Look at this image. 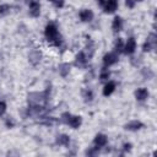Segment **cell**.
I'll return each mask as SVG.
<instances>
[{
    "mask_svg": "<svg viewBox=\"0 0 157 157\" xmlns=\"http://www.w3.org/2000/svg\"><path fill=\"white\" fill-rule=\"evenodd\" d=\"M44 37H45V39H47L50 44H53L55 40H58L59 38H61V36H60V33H59V29H58V27H56L55 23L49 22V23L45 26V28H44Z\"/></svg>",
    "mask_w": 157,
    "mask_h": 157,
    "instance_id": "cell-1",
    "label": "cell"
},
{
    "mask_svg": "<svg viewBox=\"0 0 157 157\" xmlns=\"http://www.w3.org/2000/svg\"><path fill=\"white\" fill-rule=\"evenodd\" d=\"M156 47H157V37H156V34L153 32H151L147 36V38L144 42V44H142V52L144 53H150L153 49H156Z\"/></svg>",
    "mask_w": 157,
    "mask_h": 157,
    "instance_id": "cell-2",
    "label": "cell"
},
{
    "mask_svg": "<svg viewBox=\"0 0 157 157\" xmlns=\"http://www.w3.org/2000/svg\"><path fill=\"white\" fill-rule=\"evenodd\" d=\"M103 66H105V67H110V66H113L114 64H117L118 63V60H119V55L115 53V52H108V53H105L104 55H103Z\"/></svg>",
    "mask_w": 157,
    "mask_h": 157,
    "instance_id": "cell-3",
    "label": "cell"
},
{
    "mask_svg": "<svg viewBox=\"0 0 157 157\" xmlns=\"http://www.w3.org/2000/svg\"><path fill=\"white\" fill-rule=\"evenodd\" d=\"M42 58H43V53H42L39 49H32V50L28 53V61H29V64L33 65V66L38 65V64L40 63Z\"/></svg>",
    "mask_w": 157,
    "mask_h": 157,
    "instance_id": "cell-4",
    "label": "cell"
},
{
    "mask_svg": "<svg viewBox=\"0 0 157 157\" xmlns=\"http://www.w3.org/2000/svg\"><path fill=\"white\" fill-rule=\"evenodd\" d=\"M28 13L31 17H39L40 15V2L37 0H29L28 2Z\"/></svg>",
    "mask_w": 157,
    "mask_h": 157,
    "instance_id": "cell-5",
    "label": "cell"
},
{
    "mask_svg": "<svg viewBox=\"0 0 157 157\" xmlns=\"http://www.w3.org/2000/svg\"><path fill=\"white\" fill-rule=\"evenodd\" d=\"M136 50V39L134 37H129L128 40L124 43V50L123 53L126 55H132Z\"/></svg>",
    "mask_w": 157,
    "mask_h": 157,
    "instance_id": "cell-6",
    "label": "cell"
},
{
    "mask_svg": "<svg viewBox=\"0 0 157 157\" xmlns=\"http://www.w3.org/2000/svg\"><path fill=\"white\" fill-rule=\"evenodd\" d=\"M108 144V136L105 134H102V132H98L94 139H93V146L98 147V148H103L105 147Z\"/></svg>",
    "mask_w": 157,
    "mask_h": 157,
    "instance_id": "cell-7",
    "label": "cell"
},
{
    "mask_svg": "<svg viewBox=\"0 0 157 157\" xmlns=\"http://www.w3.org/2000/svg\"><path fill=\"white\" fill-rule=\"evenodd\" d=\"M78 17H80V20H81L82 22L88 23V22H91V21L93 20L94 13H93V11L90 10V9H82V10L78 12Z\"/></svg>",
    "mask_w": 157,
    "mask_h": 157,
    "instance_id": "cell-8",
    "label": "cell"
},
{
    "mask_svg": "<svg viewBox=\"0 0 157 157\" xmlns=\"http://www.w3.org/2000/svg\"><path fill=\"white\" fill-rule=\"evenodd\" d=\"M119 6L118 0H105V4L103 5V10L105 13H114Z\"/></svg>",
    "mask_w": 157,
    "mask_h": 157,
    "instance_id": "cell-9",
    "label": "cell"
},
{
    "mask_svg": "<svg viewBox=\"0 0 157 157\" xmlns=\"http://www.w3.org/2000/svg\"><path fill=\"white\" fill-rule=\"evenodd\" d=\"M144 123L140 121V120H131L129 123H126L124 125V129L128 130V131H137V130H141L144 128Z\"/></svg>",
    "mask_w": 157,
    "mask_h": 157,
    "instance_id": "cell-10",
    "label": "cell"
},
{
    "mask_svg": "<svg viewBox=\"0 0 157 157\" xmlns=\"http://www.w3.org/2000/svg\"><path fill=\"white\" fill-rule=\"evenodd\" d=\"M148 96H150V92L146 87H140L135 91V98L139 102H145L148 98Z\"/></svg>",
    "mask_w": 157,
    "mask_h": 157,
    "instance_id": "cell-11",
    "label": "cell"
},
{
    "mask_svg": "<svg viewBox=\"0 0 157 157\" xmlns=\"http://www.w3.org/2000/svg\"><path fill=\"white\" fill-rule=\"evenodd\" d=\"M88 56H87V54L83 52V50H81V52H78L77 54H76V56H75V65H77V66H85L87 63H88Z\"/></svg>",
    "mask_w": 157,
    "mask_h": 157,
    "instance_id": "cell-12",
    "label": "cell"
},
{
    "mask_svg": "<svg viewBox=\"0 0 157 157\" xmlns=\"http://www.w3.org/2000/svg\"><path fill=\"white\" fill-rule=\"evenodd\" d=\"M115 88H117V83H115V81H109V80H108V81L105 82L103 90H102V93H103L104 97H108V96H110V94L115 91Z\"/></svg>",
    "mask_w": 157,
    "mask_h": 157,
    "instance_id": "cell-13",
    "label": "cell"
},
{
    "mask_svg": "<svg viewBox=\"0 0 157 157\" xmlns=\"http://www.w3.org/2000/svg\"><path fill=\"white\" fill-rule=\"evenodd\" d=\"M67 125L71 129H78L82 125V117L81 115H72L71 114V117H70V119L67 121Z\"/></svg>",
    "mask_w": 157,
    "mask_h": 157,
    "instance_id": "cell-14",
    "label": "cell"
},
{
    "mask_svg": "<svg viewBox=\"0 0 157 157\" xmlns=\"http://www.w3.org/2000/svg\"><path fill=\"white\" fill-rule=\"evenodd\" d=\"M70 141H71L70 140V136L66 135V134H60L55 139V144L58 146H64V147H67L70 145Z\"/></svg>",
    "mask_w": 157,
    "mask_h": 157,
    "instance_id": "cell-15",
    "label": "cell"
},
{
    "mask_svg": "<svg viewBox=\"0 0 157 157\" xmlns=\"http://www.w3.org/2000/svg\"><path fill=\"white\" fill-rule=\"evenodd\" d=\"M70 70H71V66L69 63H61L59 66H58V72L61 77H66L69 74H70Z\"/></svg>",
    "mask_w": 157,
    "mask_h": 157,
    "instance_id": "cell-16",
    "label": "cell"
},
{
    "mask_svg": "<svg viewBox=\"0 0 157 157\" xmlns=\"http://www.w3.org/2000/svg\"><path fill=\"white\" fill-rule=\"evenodd\" d=\"M112 29L117 33V32H120L123 29V18L120 16H115L113 22H112Z\"/></svg>",
    "mask_w": 157,
    "mask_h": 157,
    "instance_id": "cell-17",
    "label": "cell"
},
{
    "mask_svg": "<svg viewBox=\"0 0 157 157\" xmlns=\"http://www.w3.org/2000/svg\"><path fill=\"white\" fill-rule=\"evenodd\" d=\"M82 98H83V101H85L86 103L92 102V101H93V98H94L93 91H92L91 88H85V90L82 91Z\"/></svg>",
    "mask_w": 157,
    "mask_h": 157,
    "instance_id": "cell-18",
    "label": "cell"
},
{
    "mask_svg": "<svg viewBox=\"0 0 157 157\" xmlns=\"http://www.w3.org/2000/svg\"><path fill=\"white\" fill-rule=\"evenodd\" d=\"M123 50H124V40L123 38H117L114 42V52L119 55L120 53H123Z\"/></svg>",
    "mask_w": 157,
    "mask_h": 157,
    "instance_id": "cell-19",
    "label": "cell"
},
{
    "mask_svg": "<svg viewBox=\"0 0 157 157\" xmlns=\"http://www.w3.org/2000/svg\"><path fill=\"white\" fill-rule=\"evenodd\" d=\"M109 77H110V71H109V69L105 67V66H103V67L101 69V71H99V80L107 82Z\"/></svg>",
    "mask_w": 157,
    "mask_h": 157,
    "instance_id": "cell-20",
    "label": "cell"
},
{
    "mask_svg": "<svg viewBox=\"0 0 157 157\" xmlns=\"http://www.w3.org/2000/svg\"><path fill=\"white\" fill-rule=\"evenodd\" d=\"M11 12V5L9 4H0V16H6Z\"/></svg>",
    "mask_w": 157,
    "mask_h": 157,
    "instance_id": "cell-21",
    "label": "cell"
},
{
    "mask_svg": "<svg viewBox=\"0 0 157 157\" xmlns=\"http://www.w3.org/2000/svg\"><path fill=\"white\" fill-rule=\"evenodd\" d=\"M141 74H142V76H144V78H146V80H150V78H152L153 77V71L150 69V67H144L142 70H141Z\"/></svg>",
    "mask_w": 157,
    "mask_h": 157,
    "instance_id": "cell-22",
    "label": "cell"
},
{
    "mask_svg": "<svg viewBox=\"0 0 157 157\" xmlns=\"http://www.w3.org/2000/svg\"><path fill=\"white\" fill-rule=\"evenodd\" d=\"M99 150H101V148H98V147H96V146L90 147L88 150H86V155H87V156H96V155L99 152Z\"/></svg>",
    "mask_w": 157,
    "mask_h": 157,
    "instance_id": "cell-23",
    "label": "cell"
},
{
    "mask_svg": "<svg viewBox=\"0 0 157 157\" xmlns=\"http://www.w3.org/2000/svg\"><path fill=\"white\" fill-rule=\"evenodd\" d=\"M70 117H71V113H69V112H64V113L60 115V121L64 123V124H67Z\"/></svg>",
    "mask_w": 157,
    "mask_h": 157,
    "instance_id": "cell-24",
    "label": "cell"
},
{
    "mask_svg": "<svg viewBox=\"0 0 157 157\" xmlns=\"http://www.w3.org/2000/svg\"><path fill=\"white\" fill-rule=\"evenodd\" d=\"M56 9H61V7H64V5H65V0H49Z\"/></svg>",
    "mask_w": 157,
    "mask_h": 157,
    "instance_id": "cell-25",
    "label": "cell"
},
{
    "mask_svg": "<svg viewBox=\"0 0 157 157\" xmlns=\"http://www.w3.org/2000/svg\"><path fill=\"white\" fill-rule=\"evenodd\" d=\"M5 125H6V128L12 129V128L15 126V120H13L11 117H9V118H6V119H5Z\"/></svg>",
    "mask_w": 157,
    "mask_h": 157,
    "instance_id": "cell-26",
    "label": "cell"
},
{
    "mask_svg": "<svg viewBox=\"0 0 157 157\" xmlns=\"http://www.w3.org/2000/svg\"><path fill=\"white\" fill-rule=\"evenodd\" d=\"M6 108H7L6 103L4 101H0V117H2L6 113Z\"/></svg>",
    "mask_w": 157,
    "mask_h": 157,
    "instance_id": "cell-27",
    "label": "cell"
},
{
    "mask_svg": "<svg viewBox=\"0 0 157 157\" xmlns=\"http://www.w3.org/2000/svg\"><path fill=\"white\" fill-rule=\"evenodd\" d=\"M131 148H132V144H130V142H124L123 144V151L124 152H130Z\"/></svg>",
    "mask_w": 157,
    "mask_h": 157,
    "instance_id": "cell-28",
    "label": "cell"
},
{
    "mask_svg": "<svg viewBox=\"0 0 157 157\" xmlns=\"http://www.w3.org/2000/svg\"><path fill=\"white\" fill-rule=\"evenodd\" d=\"M125 5H126L129 9H134L135 5H136V2H135V0H125Z\"/></svg>",
    "mask_w": 157,
    "mask_h": 157,
    "instance_id": "cell-29",
    "label": "cell"
},
{
    "mask_svg": "<svg viewBox=\"0 0 157 157\" xmlns=\"http://www.w3.org/2000/svg\"><path fill=\"white\" fill-rule=\"evenodd\" d=\"M97 4H98L101 7H103V5L105 4V0H97Z\"/></svg>",
    "mask_w": 157,
    "mask_h": 157,
    "instance_id": "cell-30",
    "label": "cell"
},
{
    "mask_svg": "<svg viewBox=\"0 0 157 157\" xmlns=\"http://www.w3.org/2000/svg\"><path fill=\"white\" fill-rule=\"evenodd\" d=\"M144 0H135V2H142Z\"/></svg>",
    "mask_w": 157,
    "mask_h": 157,
    "instance_id": "cell-31",
    "label": "cell"
},
{
    "mask_svg": "<svg viewBox=\"0 0 157 157\" xmlns=\"http://www.w3.org/2000/svg\"><path fill=\"white\" fill-rule=\"evenodd\" d=\"M0 59H1V55H0Z\"/></svg>",
    "mask_w": 157,
    "mask_h": 157,
    "instance_id": "cell-32",
    "label": "cell"
}]
</instances>
